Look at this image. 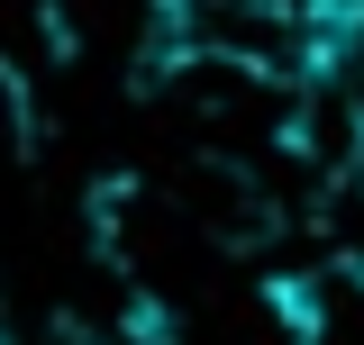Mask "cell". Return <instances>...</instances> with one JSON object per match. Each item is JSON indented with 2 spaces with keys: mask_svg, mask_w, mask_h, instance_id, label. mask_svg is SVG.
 Returning a JSON list of instances; mask_svg holds the SVG:
<instances>
[{
  "mask_svg": "<svg viewBox=\"0 0 364 345\" xmlns=\"http://www.w3.org/2000/svg\"><path fill=\"white\" fill-rule=\"evenodd\" d=\"M273 318L291 345H364V255H328L301 273H273Z\"/></svg>",
  "mask_w": 364,
  "mask_h": 345,
  "instance_id": "1",
  "label": "cell"
},
{
  "mask_svg": "<svg viewBox=\"0 0 364 345\" xmlns=\"http://www.w3.org/2000/svg\"><path fill=\"white\" fill-rule=\"evenodd\" d=\"M301 82L337 100V119L364 136V0H301Z\"/></svg>",
  "mask_w": 364,
  "mask_h": 345,
  "instance_id": "2",
  "label": "cell"
},
{
  "mask_svg": "<svg viewBox=\"0 0 364 345\" xmlns=\"http://www.w3.org/2000/svg\"><path fill=\"white\" fill-rule=\"evenodd\" d=\"M0 345H100V336H91V327H73V318H28V327L9 318V336H0Z\"/></svg>",
  "mask_w": 364,
  "mask_h": 345,
  "instance_id": "3",
  "label": "cell"
},
{
  "mask_svg": "<svg viewBox=\"0 0 364 345\" xmlns=\"http://www.w3.org/2000/svg\"><path fill=\"white\" fill-rule=\"evenodd\" d=\"M0 336H9V309H0Z\"/></svg>",
  "mask_w": 364,
  "mask_h": 345,
  "instance_id": "5",
  "label": "cell"
},
{
  "mask_svg": "<svg viewBox=\"0 0 364 345\" xmlns=\"http://www.w3.org/2000/svg\"><path fill=\"white\" fill-rule=\"evenodd\" d=\"M18 128H28V100H18V73L0 64V155L18 146Z\"/></svg>",
  "mask_w": 364,
  "mask_h": 345,
  "instance_id": "4",
  "label": "cell"
}]
</instances>
